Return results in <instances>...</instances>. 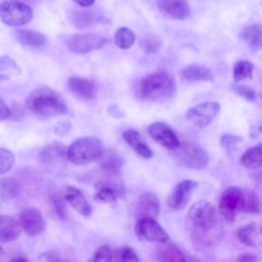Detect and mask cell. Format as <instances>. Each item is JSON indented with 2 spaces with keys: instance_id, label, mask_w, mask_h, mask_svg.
Instances as JSON below:
<instances>
[{
  "instance_id": "6da1fadb",
  "label": "cell",
  "mask_w": 262,
  "mask_h": 262,
  "mask_svg": "<svg viewBox=\"0 0 262 262\" xmlns=\"http://www.w3.org/2000/svg\"><path fill=\"white\" fill-rule=\"evenodd\" d=\"M192 237L203 246H210L221 235V226L215 207L207 201L193 204L187 215Z\"/></svg>"
},
{
  "instance_id": "7a4b0ae2",
  "label": "cell",
  "mask_w": 262,
  "mask_h": 262,
  "mask_svg": "<svg viewBox=\"0 0 262 262\" xmlns=\"http://www.w3.org/2000/svg\"><path fill=\"white\" fill-rule=\"evenodd\" d=\"M176 83L174 78L165 72L151 73L144 77L138 88V96L143 100L166 101L174 97Z\"/></svg>"
},
{
  "instance_id": "3957f363",
  "label": "cell",
  "mask_w": 262,
  "mask_h": 262,
  "mask_svg": "<svg viewBox=\"0 0 262 262\" xmlns=\"http://www.w3.org/2000/svg\"><path fill=\"white\" fill-rule=\"evenodd\" d=\"M104 150L102 142L93 136L76 139L67 149V159L75 165H87L99 160Z\"/></svg>"
},
{
  "instance_id": "277c9868",
  "label": "cell",
  "mask_w": 262,
  "mask_h": 262,
  "mask_svg": "<svg viewBox=\"0 0 262 262\" xmlns=\"http://www.w3.org/2000/svg\"><path fill=\"white\" fill-rule=\"evenodd\" d=\"M28 106L42 116H58L67 112V105L62 99L49 89L34 91L28 98Z\"/></svg>"
},
{
  "instance_id": "5b68a950",
  "label": "cell",
  "mask_w": 262,
  "mask_h": 262,
  "mask_svg": "<svg viewBox=\"0 0 262 262\" xmlns=\"http://www.w3.org/2000/svg\"><path fill=\"white\" fill-rule=\"evenodd\" d=\"M32 17V8L18 0H5L0 3V18L10 27L24 26Z\"/></svg>"
},
{
  "instance_id": "8992f818",
  "label": "cell",
  "mask_w": 262,
  "mask_h": 262,
  "mask_svg": "<svg viewBox=\"0 0 262 262\" xmlns=\"http://www.w3.org/2000/svg\"><path fill=\"white\" fill-rule=\"evenodd\" d=\"M244 189L237 186L227 187L219 199V213L228 223L234 221L236 214L243 212Z\"/></svg>"
},
{
  "instance_id": "52a82bcc",
  "label": "cell",
  "mask_w": 262,
  "mask_h": 262,
  "mask_svg": "<svg viewBox=\"0 0 262 262\" xmlns=\"http://www.w3.org/2000/svg\"><path fill=\"white\" fill-rule=\"evenodd\" d=\"M134 231L139 241L151 243L169 242L170 236L154 218L141 217L137 220Z\"/></svg>"
},
{
  "instance_id": "ba28073f",
  "label": "cell",
  "mask_w": 262,
  "mask_h": 262,
  "mask_svg": "<svg viewBox=\"0 0 262 262\" xmlns=\"http://www.w3.org/2000/svg\"><path fill=\"white\" fill-rule=\"evenodd\" d=\"M175 149H177L175 151L177 160L184 167L190 169H202L206 167L209 162L207 151L198 145L191 143L179 144Z\"/></svg>"
},
{
  "instance_id": "9c48e42d",
  "label": "cell",
  "mask_w": 262,
  "mask_h": 262,
  "mask_svg": "<svg viewBox=\"0 0 262 262\" xmlns=\"http://www.w3.org/2000/svg\"><path fill=\"white\" fill-rule=\"evenodd\" d=\"M220 111V105L215 101L200 103L186 112V119L195 127L204 128L211 124Z\"/></svg>"
},
{
  "instance_id": "30bf717a",
  "label": "cell",
  "mask_w": 262,
  "mask_h": 262,
  "mask_svg": "<svg viewBox=\"0 0 262 262\" xmlns=\"http://www.w3.org/2000/svg\"><path fill=\"white\" fill-rule=\"evenodd\" d=\"M106 43V39L98 34H81L73 35L68 41V48L75 53H87L89 51L99 49Z\"/></svg>"
},
{
  "instance_id": "8fae6325",
  "label": "cell",
  "mask_w": 262,
  "mask_h": 262,
  "mask_svg": "<svg viewBox=\"0 0 262 262\" xmlns=\"http://www.w3.org/2000/svg\"><path fill=\"white\" fill-rule=\"evenodd\" d=\"M198 182L193 180H183L179 182L167 199V205L170 209H183L190 200L191 193L196 188Z\"/></svg>"
},
{
  "instance_id": "7c38bea8",
  "label": "cell",
  "mask_w": 262,
  "mask_h": 262,
  "mask_svg": "<svg viewBox=\"0 0 262 262\" xmlns=\"http://www.w3.org/2000/svg\"><path fill=\"white\" fill-rule=\"evenodd\" d=\"M21 229L29 235H37L44 231L46 222L41 212L35 208H26L19 214Z\"/></svg>"
},
{
  "instance_id": "4fadbf2b",
  "label": "cell",
  "mask_w": 262,
  "mask_h": 262,
  "mask_svg": "<svg viewBox=\"0 0 262 262\" xmlns=\"http://www.w3.org/2000/svg\"><path fill=\"white\" fill-rule=\"evenodd\" d=\"M147 132L152 139L169 149H175L180 144L179 139L172 128L163 122L152 123L149 125Z\"/></svg>"
},
{
  "instance_id": "5bb4252c",
  "label": "cell",
  "mask_w": 262,
  "mask_h": 262,
  "mask_svg": "<svg viewBox=\"0 0 262 262\" xmlns=\"http://www.w3.org/2000/svg\"><path fill=\"white\" fill-rule=\"evenodd\" d=\"M160 11L175 19H185L190 14V7L186 0H157Z\"/></svg>"
},
{
  "instance_id": "9a60e30c",
  "label": "cell",
  "mask_w": 262,
  "mask_h": 262,
  "mask_svg": "<svg viewBox=\"0 0 262 262\" xmlns=\"http://www.w3.org/2000/svg\"><path fill=\"white\" fill-rule=\"evenodd\" d=\"M160 209L161 206L158 196L152 192H144L138 199L135 212L139 218L148 217L156 219L159 216Z\"/></svg>"
},
{
  "instance_id": "2e32d148",
  "label": "cell",
  "mask_w": 262,
  "mask_h": 262,
  "mask_svg": "<svg viewBox=\"0 0 262 262\" xmlns=\"http://www.w3.org/2000/svg\"><path fill=\"white\" fill-rule=\"evenodd\" d=\"M68 87L74 94L86 100L93 99L97 93L94 82L80 77H71L68 80Z\"/></svg>"
},
{
  "instance_id": "e0dca14e",
  "label": "cell",
  "mask_w": 262,
  "mask_h": 262,
  "mask_svg": "<svg viewBox=\"0 0 262 262\" xmlns=\"http://www.w3.org/2000/svg\"><path fill=\"white\" fill-rule=\"evenodd\" d=\"M64 200L81 215L90 216L92 209L83 195V193L76 186H69L64 193Z\"/></svg>"
},
{
  "instance_id": "ac0fdd59",
  "label": "cell",
  "mask_w": 262,
  "mask_h": 262,
  "mask_svg": "<svg viewBox=\"0 0 262 262\" xmlns=\"http://www.w3.org/2000/svg\"><path fill=\"white\" fill-rule=\"evenodd\" d=\"M20 231L21 226L19 221L7 215L0 216V242L7 243L14 241Z\"/></svg>"
},
{
  "instance_id": "d6986e66",
  "label": "cell",
  "mask_w": 262,
  "mask_h": 262,
  "mask_svg": "<svg viewBox=\"0 0 262 262\" xmlns=\"http://www.w3.org/2000/svg\"><path fill=\"white\" fill-rule=\"evenodd\" d=\"M123 138L127 142V144L132 147L140 157L144 159L152 158L154 154L148 145L141 139L139 133L135 130H126L123 132Z\"/></svg>"
},
{
  "instance_id": "ffe728a7",
  "label": "cell",
  "mask_w": 262,
  "mask_h": 262,
  "mask_svg": "<svg viewBox=\"0 0 262 262\" xmlns=\"http://www.w3.org/2000/svg\"><path fill=\"white\" fill-rule=\"evenodd\" d=\"M16 40L26 46L42 47L46 44V37L44 34L34 30H17L15 31Z\"/></svg>"
},
{
  "instance_id": "44dd1931",
  "label": "cell",
  "mask_w": 262,
  "mask_h": 262,
  "mask_svg": "<svg viewBox=\"0 0 262 262\" xmlns=\"http://www.w3.org/2000/svg\"><path fill=\"white\" fill-rule=\"evenodd\" d=\"M237 238L241 243L249 247H256L259 241V228L255 222H251L241 226L236 231Z\"/></svg>"
},
{
  "instance_id": "7402d4cb",
  "label": "cell",
  "mask_w": 262,
  "mask_h": 262,
  "mask_svg": "<svg viewBox=\"0 0 262 262\" xmlns=\"http://www.w3.org/2000/svg\"><path fill=\"white\" fill-rule=\"evenodd\" d=\"M181 76L187 81H213L212 72L203 66H188L181 71Z\"/></svg>"
},
{
  "instance_id": "603a6c76",
  "label": "cell",
  "mask_w": 262,
  "mask_h": 262,
  "mask_svg": "<svg viewBox=\"0 0 262 262\" xmlns=\"http://www.w3.org/2000/svg\"><path fill=\"white\" fill-rule=\"evenodd\" d=\"M72 24L77 28H86L98 23L101 15L94 10H77L72 13L70 17Z\"/></svg>"
},
{
  "instance_id": "cb8c5ba5",
  "label": "cell",
  "mask_w": 262,
  "mask_h": 262,
  "mask_svg": "<svg viewBox=\"0 0 262 262\" xmlns=\"http://www.w3.org/2000/svg\"><path fill=\"white\" fill-rule=\"evenodd\" d=\"M100 168L107 173H119L123 165V161L120 156L114 150H106L100 156Z\"/></svg>"
},
{
  "instance_id": "d4e9b609",
  "label": "cell",
  "mask_w": 262,
  "mask_h": 262,
  "mask_svg": "<svg viewBox=\"0 0 262 262\" xmlns=\"http://www.w3.org/2000/svg\"><path fill=\"white\" fill-rule=\"evenodd\" d=\"M158 259L160 261H185L186 258L184 257L183 253L180 249L168 242L163 243V245L158 249L157 252Z\"/></svg>"
},
{
  "instance_id": "484cf974",
  "label": "cell",
  "mask_w": 262,
  "mask_h": 262,
  "mask_svg": "<svg viewBox=\"0 0 262 262\" xmlns=\"http://www.w3.org/2000/svg\"><path fill=\"white\" fill-rule=\"evenodd\" d=\"M118 196V189L115 188L112 184L98 181L95 183V200L102 203H115Z\"/></svg>"
},
{
  "instance_id": "4316f807",
  "label": "cell",
  "mask_w": 262,
  "mask_h": 262,
  "mask_svg": "<svg viewBox=\"0 0 262 262\" xmlns=\"http://www.w3.org/2000/svg\"><path fill=\"white\" fill-rule=\"evenodd\" d=\"M241 164L249 169H258L262 164L261 144L249 148L241 158Z\"/></svg>"
},
{
  "instance_id": "83f0119b",
  "label": "cell",
  "mask_w": 262,
  "mask_h": 262,
  "mask_svg": "<svg viewBox=\"0 0 262 262\" xmlns=\"http://www.w3.org/2000/svg\"><path fill=\"white\" fill-rule=\"evenodd\" d=\"M242 38L253 49L258 50L261 46V27L259 25H251L246 27L242 32Z\"/></svg>"
},
{
  "instance_id": "f1b7e54d",
  "label": "cell",
  "mask_w": 262,
  "mask_h": 262,
  "mask_svg": "<svg viewBox=\"0 0 262 262\" xmlns=\"http://www.w3.org/2000/svg\"><path fill=\"white\" fill-rule=\"evenodd\" d=\"M40 158L44 164H52L55 161L67 158V151L64 150L63 145H60L58 143L51 144L42 150Z\"/></svg>"
},
{
  "instance_id": "f546056e",
  "label": "cell",
  "mask_w": 262,
  "mask_h": 262,
  "mask_svg": "<svg viewBox=\"0 0 262 262\" xmlns=\"http://www.w3.org/2000/svg\"><path fill=\"white\" fill-rule=\"evenodd\" d=\"M20 70L16 62L8 56H0V80H9L19 75Z\"/></svg>"
},
{
  "instance_id": "4dcf8cb0",
  "label": "cell",
  "mask_w": 262,
  "mask_h": 262,
  "mask_svg": "<svg viewBox=\"0 0 262 262\" xmlns=\"http://www.w3.org/2000/svg\"><path fill=\"white\" fill-rule=\"evenodd\" d=\"M114 41L116 46L120 49H128L134 44L135 35L130 29L126 27H121L115 33Z\"/></svg>"
},
{
  "instance_id": "1f68e13d",
  "label": "cell",
  "mask_w": 262,
  "mask_h": 262,
  "mask_svg": "<svg viewBox=\"0 0 262 262\" xmlns=\"http://www.w3.org/2000/svg\"><path fill=\"white\" fill-rule=\"evenodd\" d=\"M254 67L248 60H239L233 67V79L235 83L252 79Z\"/></svg>"
},
{
  "instance_id": "d6a6232c",
  "label": "cell",
  "mask_w": 262,
  "mask_h": 262,
  "mask_svg": "<svg viewBox=\"0 0 262 262\" xmlns=\"http://www.w3.org/2000/svg\"><path fill=\"white\" fill-rule=\"evenodd\" d=\"M243 212L249 214H257L260 212V200L255 191L244 190Z\"/></svg>"
},
{
  "instance_id": "836d02e7",
  "label": "cell",
  "mask_w": 262,
  "mask_h": 262,
  "mask_svg": "<svg viewBox=\"0 0 262 262\" xmlns=\"http://www.w3.org/2000/svg\"><path fill=\"white\" fill-rule=\"evenodd\" d=\"M0 190H1V194L3 198L12 199L18 194V192L20 190V184L14 178H7L2 181Z\"/></svg>"
},
{
  "instance_id": "e575fe53",
  "label": "cell",
  "mask_w": 262,
  "mask_h": 262,
  "mask_svg": "<svg viewBox=\"0 0 262 262\" xmlns=\"http://www.w3.org/2000/svg\"><path fill=\"white\" fill-rule=\"evenodd\" d=\"M113 253V261H138L135 251L129 247H123L112 251Z\"/></svg>"
},
{
  "instance_id": "d590c367",
  "label": "cell",
  "mask_w": 262,
  "mask_h": 262,
  "mask_svg": "<svg viewBox=\"0 0 262 262\" xmlns=\"http://www.w3.org/2000/svg\"><path fill=\"white\" fill-rule=\"evenodd\" d=\"M14 155L5 148L0 147V175L8 172L14 165Z\"/></svg>"
},
{
  "instance_id": "8d00e7d4",
  "label": "cell",
  "mask_w": 262,
  "mask_h": 262,
  "mask_svg": "<svg viewBox=\"0 0 262 262\" xmlns=\"http://www.w3.org/2000/svg\"><path fill=\"white\" fill-rule=\"evenodd\" d=\"M231 88L235 93L243 96L244 98H246L249 101H255L257 98L256 91L248 85H241V84L236 83V84L232 85Z\"/></svg>"
},
{
  "instance_id": "74e56055",
  "label": "cell",
  "mask_w": 262,
  "mask_h": 262,
  "mask_svg": "<svg viewBox=\"0 0 262 262\" xmlns=\"http://www.w3.org/2000/svg\"><path fill=\"white\" fill-rule=\"evenodd\" d=\"M243 138L241 136L236 135H231V134H224L221 137L220 143L224 149H226L228 152H232L235 150L237 143L242 142Z\"/></svg>"
},
{
  "instance_id": "f35d334b",
  "label": "cell",
  "mask_w": 262,
  "mask_h": 262,
  "mask_svg": "<svg viewBox=\"0 0 262 262\" xmlns=\"http://www.w3.org/2000/svg\"><path fill=\"white\" fill-rule=\"evenodd\" d=\"M89 261H113L112 250L110 247L102 245L95 251L93 257L89 259Z\"/></svg>"
},
{
  "instance_id": "ab89813d",
  "label": "cell",
  "mask_w": 262,
  "mask_h": 262,
  "mask_svg": "<svg viewBox=\"0 0 262 262\" xmlns=\"http://www.w3.org/2000/svg\"><path fill=\"white\" fill-rule=\"evenodd\" d=\"M64 198L60 196L59 194H53L51 196V202L54 207V210L56 214L61 218L64 219L67 216V208H66V202Z\"/></svg>"
},
{
  "instance_id": "60d3db41",
  "label": "cell",
  "mask_w": 262,
  "mask_h": 262,
  "mask_svg": "<svg viewBox=\"0 0 262 262\" xmlns=\"http://www.w3.org/2000/svg\"><path fill=\"white\" fill-rule=\"evenodd\" d=\"M11 117V112L9 110V107L7 106V104L4 102V100H2L0 98V121H4L7 120Z\"/></svg>"
},
{
  "instance_id": "b9f144b4",
  "label": "cell",
  "mask_w": 262,
  "mask_h": 262,
  "mask_svg": "<svg viewBox=\"0 0 262 262\" xmlns=\"http://www.w3.org/2000/svg\"><path fill=\"white\" fill-rule=\"evenodd\" d=\"M144 44H145V47H144V48H145L146 50H148V51H149L150 49H151L152 51H155V50H157V48H158V41H157V39H155V38H154L152 40H150V39L148 38V39L145 41Z\"/></svg>"
},
{
  "instance_id": "7bdbcfd3",
  "label": "cell",
  "mask_w": 262,
  "mask_h": 262,
  "mask_svg": "<svg viewBox=\"0 0 262 262\" xmlns=\"http://www.w3.org/2000/svg\"><path fill=\"white\" fill-rule=\"evenodd\" d=\"M239 261L242 262H252V261H257L258 258L252 254H243L239 258H238Z\"/></svg>"
},
{
  "instance_id": "ee69618b",
  "label": "cell",
  "mask_w": 262,
  "mask_h": 262,
  "mask_svg": "<svg viewBox=\"0 0 262 262\" xmlns=\"http://www.w3.org/2000/svg\"><path fill=\"white\" fill-rule=\"evenodd\" d=\"M74 1L82 7H88V6H91L95 0H74Z\"/></svg>"
},
{
  "instance_id": "f6af8a7d",
  "label": "cell",
  "mask_w": 262,
  "mask_h": 262,
  "mask_svg": "<svg viewBox=\"0 0 262 262\" xmlns=\"http://www.w3.org/2000/svg\"><path fill=\"white\" fill-rule=\"evenodd\" d=\"M12 260H23V261H27L26 258H19V257H18V258H13Z\"/></svg>"
},
{
  "instance_id": "bcb514c9",
  "label": "cell",
  "mask_w": 262,
  "mask_h": 262,
  "mask_svg": "<svg viewBox=\"0 0 262 262\" xmlns=\"http://www.w3.org/2000/svg\"><path fill=\"white\" fill-rule=\"evenodd\" d=\"M3 253H4V252H3V249H2V247L0 246V258H1V256L3 255Z\"/></svg>"
},
{
  "instance_id": "7dc6e473",
  "label": "cell",
  "mask_w": 262,
  "mask_h": 262,
  "mask_svg": "<svg viewBox=\"0 0 262 262\" xmlns=\"http://www.w3.org/2000/svg\"><path fill=\"white\" fill-rule=\"evenodd\" d=\"M24 1H33V0H24Z\"/></svg>"
}]
</instances>
